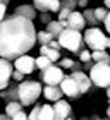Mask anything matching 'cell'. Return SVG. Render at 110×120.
<instances>
[{
    "label": "cell",
    "mask_w": 110,
    "mask_h": 120,
    "mask_svg": "<svg viewBox=\"0 0 110 120\" xmlns=\"http://www.w3.org/2000/svg\"><path fill=\"white\" fill-rule=\"evenodd\" d=\"M36 45V29L33 21L19 15H5L0 21V57L16 60L26 55Z\"/></svg>",
    "instance_id": "cell-1"
},
{
    "label": "cell",
    "mask_w": 110,
    "mask_h": 120,
    "mask_svg": "<svg viewBox=\"0 0 110 120\" xmlns=\"http://www.w3.org/2000/svg\"><path fill=\"white\" fill-rule=\"evenodd\" d=\"M43 86L38 81H21L17 86V98L23 106H31L41 96Z\"/></svg>",
    "instance_id": "cell-2"
},
{
    "label": "cell",
    "mask_w": 110,
    "mask_h": 120,
    "mask_svg": "<svg viewBox=\"0 0 110 120\" xmlns=\"http://www.w3.org/2000/svg\"><path fill=\"white\" fill-rule=\"evenodd\" d=\"M82 41L91 52L110 48V36H107L100 28H88L82 33Z\"/></svg>",
    "instance_id": "cell-3"
},
{
    "label": "cell",
    "mask_w": 110,
    "mask_h": 120,
    "mask_svg": "<svg viewBox=\"0 0 110 120\" xmlns=\"http://www.w3.org/2000/svg\"><path fill=\"white\" fill-rule=\"evenodd\" d=\"M57 41L60 43V46L65 48V50H69L71 53H78L84 48V41H82V34L81 31H76V29H69L65 28L62 33H60V36L57 38Z\"/></svg>",
    "instance_id": "cell-4"
},
{
    "label": "cell",
    "mask_w": 110,
    "mask_h": 120,
    "mask_svg": "<svg viewBox=\"0 0 110 120\" xmlns=\"http://www.w3.org/2000/svg\"><path fill=\"white\" fill-rule=\"evenodd\" d=\"M90 79L96 88L107 89L110 86V64L98 62L90 69Z\"/></svg>",
    "instance_id": "cell-5"
},
{
    "label": "cell",
    "mask_w": 110,
    "mask_h": 120,
    "mask_svg": "<svg viewBox=\"0 0 110 120\" xmlns=\"http://www.w3.org/2000/svg\"><path fill=\"white\" fill-rule=\"evenodd\" d=\"M64 69H60L59 65L52 64L48 69L41 70V81L45 82V86H59L60 81L64 79Z\"/></svg>",
    "instance_id": "cell-6"
},
{
    "label": "cell",
    "mask_w": 110,
    "mask_h": 120,
    "mask_svg": "<svg viewBox=\"0 0 110 120\" xmlns=\"http://www.w3.org/2000/svg\"><path fill=\"white\" fill-rule=\"evenodd\" d=\"M59 86H60V89H62L64 96L71 98V100H78V98L81 96L78 84H76V81L71 77V75H64V79L60 81V84H59Z\"/></svg>",
    "instance_id": "cell-7"
},
{
    "label": "cell",
    "mask_w": 110,
    "mask_h": 120,
    "mask_svg": "<svg viewBox=\"0 0 110 120\" xmlns=\"http://www.w3.org/2000/svg\"><path fill=\"white\" fill-rule=\"evenodd\" d=\"M12 70H14V67L10 64V60L0 57V91L7 89L10 79H12Z\"/></svg>",
    "instance_id": "cell-8"
},
{
    "label": "cell",
    "mask_w": 110,
    "mask_h": 120,
    "mask_svg": "<svg viewBox=\"0 0 110 120\" xmlns=\"http://www.w3.org/2000/svg\"><path fill=\"white\" fill-rule=\"evenodd\" d=\"M14 69H17L19 72H23L24 75L31 74L33 70L36 69V64H35V58L31 55H21L14 60Z\"/></svg>",
    "instance_id": "cell-9"
},
{
    "label": "cell",
    "mask_w": 110,
    "mask_h": 120,
    "mask_svg": "<svg viewBox=\"0 0 110 120\" xmlns=\"http://www.w3.org/2000/svg\"><path fill=\"white\" fill-rule=\"evenodd\" d=\"M71 77H72L76 81V84H78V88H79V93H81V96L82 94H86L88 91L91 89V79H90V75H86L82 70H72V74H71Z\"/></svg>",
    "instance_id": "cell-10"
},
{
    "label": "cell",
    "mask_w": 110,
    "mask_h": 120,
    "mask_svg": "<svg viewBox=\"0 0 110 120\" xmlns=\"http://www.w3.org/2000/svg\"><path fill=\"white\" fill-rule=\"evenodd\" d=\"M71 113H72V108H71L69 101H65V100L55 101V105H53V120H65V118L71 117Z\"/></svg>",
    "instance_id": "cell-11"
},
{
    "label": "cell",
    "mask_w": 110,
    "mask_h": 120,
    "mask_svg": "<svg viewBox=\"0 0 110 120\" xmlns=\"http://www.w3.org/2000/svg\"><path fill=\"white\" fill-rule=\"evenodd\" d=\"M33 7L38 12H52L57 14L60 9V0H33Z\"/></svg>",
    "instance_id": "cell-12"
},
{
    "label": "cell",
    "mask_w": 110,
    "mask_h": 120,
    "mask_svg": "<svg viewBox=\"0 0 110 120\" xmlns=\"http://www.w3.org/2000/svg\"><path fill=\"white\" fill-rule=\"evenodd\" d=\"M69 29H76V31H82L86 28V21L82 17V12H78V10H72L69 14V17L65 19Z\"/></svg>",
    "instance_id": "cell-13"
},
{
    "label": "cell",
    "mask_w": 110,
    "mask_h": 120,
    "mask_svg": "<svg viewBox=\"0 0 110 120\" xmlns=\"http://www.w3.org/2000/svg\"><path fill=\"white\" fill-rule=\"evenodd\" d=\"M14 15H19V17H24V19H29V21H35L38 17V10L29 4H23V5H17L14 9Z\"/></svg>",
    "instance_id": "cell-14"
},
{
    "label": "cell",
    "mask_w": 110,
    "mask_h": 120,
    "mask_svg": "<svg viewBox=\"0 0 110 120\" xmlns=\"http://www.w3.org/2000/svg\"><path fill=\"white\" fill-rule=\"evenodd\" d=\"M41 94L45 96L48 101H53V103L64 98V93L60 89V86H45L43 91H41Z\"/></svg>",
    "instance_id": "cell-15"
},
{
    "label": "cell",
    "mask_w": 110,
    "mask_h": 120,
    "mask_svg": "<svg viewBox=\"0 0 110 120\" xmlns=\"http://www.w3.org/2000/svg\"><path fill=\"white\" fill-rule=\"evenodd\" d=\"M65 28H67V22H65V21H50V22L47 24V31L50 33L55 40L60 36V33H62Z\"/></svg>",
    "instance_id": "cell-16"
},
{
    "label": "cell",
    "mask_w": 110,
    "mask_h": 120,
    "mask_svg": "<svg viewBox=\"0 0 110 120\" xmlns=\"http://www.w3.org/2000/svg\"><path fill=\"white\" fill-rule=\"evenodd\" d=\"M40 55L48 57L52 60V64H55V62H59V60H60V52L59 50H53V48H50L48 45H41L40 46Z\"/></svg>",
    "instance_id": "cell-17"
},
{
    "label": "cell",
    "mask_w": 110,
    "mask_h": 120,
    "mask_svg": "<svg viewBox=\"0 0 110 120\" xmlns=\"http://www.w3.org/2000/svg\"><path fill=\"white\" fill-rule=\"evenodd\" d=\"M17 86H19V82H9V86H7V89H5V96H4V100L5 101H19V98H17Z\"/></svg>",
    "instance_id": "cell-18"
},
{
    "label": "cell",
    "mask_w": 110,
    "mask_h": 120,
    "mask_svg": "<svg viewBox=\"0 0 110 120\" xmlns=\"http://www.w3.org/2000/svg\"><path fill=\"white\" fill-rule=\"evenodd\" d=\"M91 60L95 64L103 62V64H110V53L107 50H93L91 52Z\"/></svg>",
    "instance_id": "cell-19"
},
{
    "label": "cell",
    "mask_w": 110,
    "mask_h": 120,
    "mask_svg": "<svg viewBox=\"0 0 110 120\" xmlns=\"http://www.w3.org/2000/svg\"><path fill=\"white\" fill-rule=\"evenodd\" d=\"M23 105H21V101H9L7 105H5V117H14L17 112H21L23 110Z\"/></svg>",
    "instance_id": "cell-20"
},
{
    "label": "cell",
    "mask_w": 110,
    "mask_h": 120,
    "mask_svg": "<svg viewBox=\"0 0 110 120\" xmlns=\"http://www.w3.org/2000/svg\"><path fill=\"white\" fill-rule=\"evenodd\" d=\"M82 17H84V21H86V26H90V28H96L98 26V21H96V17H95V10L93 9H84L82 10Z\"/></svg>",
    "instance_id": "cell-21"
},
{
    "label": "cell",
    "mask_w": 110,
    "mask_h": 120,
    "mask_svg": "<svg viewBox=\"0 0 110 120\" xmlns=\"http://www.w3.org/2000/svg\"><path fill=\"white\" fill-rule=\"evenodd\" d=\"M38 118L40 120H53V106L52 105H41Z\"/></svg>",
    "instance_id": "cell-22"
},
{
    "label": "cell",
    "mask_w": 110,
    "mask_h": 120,
    "mask_svg": "<svg viewBox=\"0 0 110 120\" xmlns=\"http://www.w3.org/2000/svg\"><path fill=\"white\" fill-rule=\"evenodd\" d=\"M52 40H55V38L47 29L45 31H36V43H40V45H48Z\"/></svg>",
    "instance_id": "cell-23"
},
{
    "label": "cell",
    "mask_w": 110,
    "mask_h": 120,
    "mask_svg": "<svg viewBox=\"0 0 110 120\" xmlns=\"http://www.w3.org/2000/svg\"><path fill=\"white\" fill-rule=\"evenodd\" d=\"M35 64H36V69L45 70V69H48L52 65V60L48 58V57H45V55H40L38 58H35Z\"/></svg>",
    "instance_id": "cell-24"
},
{
    "label": "cell",
    "mask_w": 110,
    "mask_h": 120,
    "mask_svg": "<svg viewBox=\"0 0 110 120\" xmlns=\"http://www.w3.org/2000/svg\"><path fill=\"white\" fill-rule=\"evenodd\" d=\"M93 10H95L96 21H98V22H103L105 17H107V14H108V9L107 7H96V9H93Z\"/></svg>",
    "instance_id": "cell-25"
},
{
    "label": "cell",
    "mask_w": 110,
    "mask_h": 120,
    "mask_svg": "<svg viewBox=\"0 0 110 120\" xmlns=\"http://www.w3.org/2000/svg\"><path fill=\"white\" fill-rule=\"evenodd\" d=\"M74 64H76V62H74L72 58H69V57L59 60V67H60V69H71V70H72V69H74Z\"/></svg>",
    "instance_id": "cell-26"
},
{
    "label": "cell",
    "mask_w": 110,
    "mask_h": 120,
    "mask_svg": "<svg viewBox=\"0 0 110 120\" xmlns=\"http://www.w3.org/2000/svg\"><path fill=\"white\" fill-rule=\"evenodd\" d=\"M60 7L72 12V10H76V7H78V0H60Z\"/></svg>",
    "instance_id": "cell-27"
},
{
    "label": "cell",
    "mask_w": 110,
    "mask_h": 120,
    "mask_svg": "<svg viewBox=\"0 0 110 120\" xmlns=\"http://www.w3.org/2000/svg\"><path fill=\"white\" fill-rule=\"evenodd\" d=\"M78 55H79V62L81 64H86V62H90V60H91V52L86 50V48H82Z\"/></svg>",
    "instance_id": "cell-28"
},
{
    "label": "cell",
    "mask_w": 110,
    "mask_h": 120,
    "mask_svg": "<svg viewBox=\"0 0 110 120\" xmlns=\"http://www.w3.org/2000/svg\"><path fill=\"white\" fill-rule=\"evenodd\" d=\"M40 108H41V105H38V103H35V106H33L31 113L28 115V120H40V118H38V113H40Z\"/></svg>",
    "instance_id": "cell-29"
},
{
    "label": "cell",
    "mask_w": 110,
    "mask_h": 120,
    "mask_svg": "<svg viewBox=\"0 0 110 120\" xmlns=\"http://www.w3.org/2000/svg\"><path fill=\"white\" fill-rule=\"evenodd\" d=\"M38 17H40V21H41L43 24H48L50 21H53L50 12H40V14H38Z\"/></svg>",
    "instance_id": "cell-30"
},
{
    "label": "cell",
    "mask_w": 110,
    "mask_h": 120,
    "mask_svg": "<svg viewBox=\"0 0 110 120\" xmlns=\"http://www.w3.org/2000/svg\"><path fill=\"white\" fill-rule=\"evenodd\" d=\"M57 14H59V19H57V21H65V19H67V17H69V14H71V10H67V9H62V7H60Z\"/></svg>",
    "instance_id": "cell-31"
},
{
    "label": "cell",
    "mask_w": 110,
    "mask_h": 120,
    "mask_svg": "<svg viewBox=\"0 0 110 120\" xmlns=\"http://www.w3.org/2000/svg\"><path fill=\"white\" fill-rule=\"evenodd\" d=\"M12 79L16 81V82H21V81L24 79V74H23V72H19L17 69H14V70H12Z\"/></svg>",
    "instance_id": "cell-32"
},
{
    "label": "cell",
    "mask_w": 110,
    "mask_h": 120,
    "mask_svg": "<svg viewBox=\"0 0 110 120\" xmlns=\"http://www.w3.org/2000/svg\"><path fill=\"white\" fill-rule=\"evenodd\" d=\"M10 118H12V120H28V115H26L23 110H21V112H17L14 117H10Z\"/></svg>",
    "instance_id": "cell-33"
},
{
    "label": "cell",
    "mask_w": 110,
    "mask_h": 120,
    "mask_svg": "<svg viewBox=\"0 0 110 120\" xmlns=\"http://www.w3.org/2000/svg\"><path fill=\"white\" fill-rule=\"evenodd\" d=\"M5 15H7V4L0 2V21H2Z\"/></svg>",
    "instance_id": "cell-34"
},
{
    "label": "cell",
    "mask_w": 110,
    "mask_h": 120,
    "mask_svg": "<svg viewBox=\"0 0 110 120\" xmlns=\"http://www.w3.org/2000/svg\"><path fill=\"white\" fill-rule=\"evenodd\" d=\"M103 26H105V29H107V33H108V36H110V10H108V14H107V17H105V21H103Z\"/></svg>",
    "instance_id": "cell-35"
},
{
    "label": "cell",
    "mask_w": 110,
    "mask_h": 120,
    "mask_svg": "<svg viewBox=\"0 0 110 120\" xmlns=\"http://www.w3.org/2000/svg\"><path fill=\"white\" fill-rule=\"evenodd\" d=\"M48 46L53 48V50H59V52H60V48H62V46H60V43H59L57 40H52L50 43H48Z\"/></svg>",
    "instance_id": "cell-36"
},
{
    "label": "cell",
    "mask_w": 110,
    "mask_h": 120,
    "mask_svg": "<svg viewBox=\"0 0 110 120\" xmlns=\"http://www.w3.org/2000/svg\"><path fill=\"white\" fill-rule=\"evenodd\" d=\"M90 0H78V7H82V9H86V5Z\"/></svg>",
    "instance_id": "cell-37"
},
{
    "label": "cell",
    "mask_w": 110,
    "mask_h": 120,
    "mask_svg": "<svg viewBox=\"0 0 110 120\" xmlns=\"http://www.w3.org/2000/svg\"><path fill=\"white\" fill-rule=\"evenodd\" d=\"M103 4H105V7L110 10V0H103Z\"/></svg>",
    "instance_id": "cell-38"
},
{
    "label": "cell",
    "mask_w": 110,
    "mask_h": 120,
    "mask_svg": "<svg viewBox=\"0 0 110 120\" xmlns=\"http://www.w3.org/2000/svg\"><path fill=\"white\" fill-rule=\"evenodd\" d=\"M107 98H108V103H110V86L107 88Z\"/></svg>",
    "instance_id": "cell-39"
},
{
    "label": "cell",
    "mask_w": 110,
    "mask_h": 120,
    "mask_svg": "<svg viewBox=\"0 0 110 120\" xmlns=\"http://www.w3.org/2000/svg\"><path fill=\"white\" fill-rule=\"evenodd\" d=\"M82 120H100V117H93V118H82Z\"/></svg>",
    "instance_id": "cell-40"
},
{
    "label": "cell",
    "mask_w": 110,
    "mask_h": 120,
    "mask_svg": "<svg viewBox=\"0 0 110 120\" xmlns=\"http://www.w3.org/2000/svg\"><path fill=\"white\" fill-rule=\"evenodd\" d=\"M107 117L110 118V103H108V108H107Z\"/></svg>",
    "instance_id": "cell-41"
},
{
    "label": "cell",
    "mask_w": 110,
    "mask_h": 120,
    "mask_svg": "<svg viewBox=\"0 0 110 120\" xmlns=\"http://www.w3.org/2000/svg\"><path fill=\"white\" fill-rule=\"evenodd\" d=\"M0 2H4V4H9V2H10V0H0Z\"/></svg>",
    "instance_id": "cell-42"
},
{
    "label": "cell",
    "mask_w": 110,
    "mask_h": 120,
    "mask_svg": "<svg viewBox=\"0 0 110 120\" xmlns=\"http://www.w3.org/2000/svg\"><path fill=\"white\" fill-rule=\"evenodd\" d=\"M0 120H5V115H0Z\"/></svg>",
    "instance_id": "cell-43"
},
{
    "label": "cell",
    "mask_w": 110,
    "mask_h": 120,
    "mask_svg": "<svg viewBox=\"0 0 110 120\" xmlns=\"http://www.w3.org/2000/svg\"><path fill=\"white\" fill-rule=\"evenodd\" d=\"M65 120H74V118H72V117H69V118H65Z\"/></svg>",
    "instance_id": "cell-44"
},
{
    "label": "cell",
    "mask_w": 110,
    "mask_h": 120,
    "mask_svg": "<svg viewBox=\"0 0 110 120\" xmlns=\"http://www.w3.org/2000/svg\"><path fill=\"white\" fill-rule=\"evenodd\" d=\"M5 120H12V118H9V117H5Z\"/></svg>",
    "instance_id": "cell-45"
}]
</instances>
